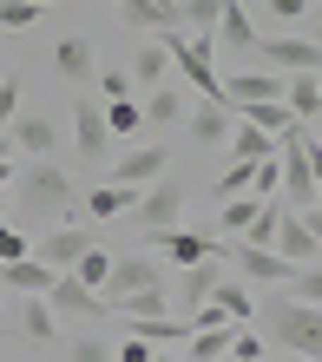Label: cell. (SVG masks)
Segmentation results:
<instances>
[{
    "label": "cell",
    "mask_w": 322,
    "mask_h": 362,
    "mask_svg": "<svg viewBox=\"0 0 322 362\" xmlns=\"http://www.w3.org/2000/svg\"><path fill=\"white\" fill-rule=\"evenodd\" d=\"M316 86H322V73H296L290 86H283V105H290V119H296V125H309V119H316ZM309 132H316V125H309Z\"/></svg>",
    "instance_id": "484cf974"
},
{
    "label": "cell",
    "mask_w": 322,
    "mask_h": 362,
    "mask_svg": "<svg viewBox=\"0 0 322 362\" xmlns=\"http://www.w3.org/2000/svg\"><path fill=\"white\" fill-rule=\"evenodd\" d=\"M296 362H303V356H296Z\"/></svg>",
    "instance_id": "11a10c76"
},
{
    "label": "cell",
    "mask_w": 322,
    "mask_h": 362,
    "mask_svg": "<svg viewBox=\"0 0 322 362\" xmlns=\"http://www.w3.org/2000/svg\"><path fill=\"white\" fill-rule=\"evenodd\" d=\"M230 343H237V329H230V323L198 329V336L184 343V362H224V356H230Z\"/></svg>",
    "instance_id": "d4e9b609"
},
{
    "label": "cell",
    "mask_w": 322,
    "mask_h": 362,
    "mask_svg": "<svg viewBox=\"0 0 322 362\" xmlns=\"http://www.w3.org/2000/svg\"><path fill=\"white\" fill-rule=\"evenodd\" d=\"M105 99H132V73H105Z\"/></svg>",
    "instance_id": "bcb514c9"
},
{
    "label": "cell",
    "mask_w": 322,
    "mask_h": 362,
    "mask_svg": "<svg viewBox=\"0 0 322 362\" xmlns=\"http://www.w3.org/2000/svg\"><path fill=\"white\" fill-rule=\"evenodd\" d=\"M165 284V264L158 257H112V276H105V303H119V296H138V290H158Z\"/></svg>",
    "instance_id": "ba28073f"
},
{
    "label": "cell",
    "mask_w": 322,
    "mask_h": 362,
    "mask_svg": "<svg viewBox=\"0 0 322 362\" xmlns=\"http://www.w3.org/2000/svg\"><path fill=\"white\" fill-rule=\"evenodd\" d=\"M316 47H322V13H316Z\"/></svg>",
    "instance_id": "681fc988"
},
{
    "label": "cell",
    "mask_w": 322,
    "mask_h": 362,
    "mask_svg": "<svg viewBox=\"0 0 322 362\" xmlns=\"http://www.w3.org/2000/svg\"><path fill=\"white\" fill-rule=\"evenodd\" d=\"M59 356H66V362H112V349H105V343H93V336H79V343H66Z\"/></svg>",
    "instance_id": "7bdbcfd3"
},
{
    "label": "cell",
    "mask_w": 322,
    "mask_h": 362,
    "mask_svg": "<svg viewBox=\"0 0 322 362\" xmlns=\"http://www.w3.org/2000/svg\"><path fill=\"white\" fill-rule=\"evenodd\" d=\"M217 284H224V276H217V257H210V264H191L184 270V284H178V316H191V310H204L210 303V296H217Z\"/></svg>",
    "instance_id": "ffe728a7"
},
{
    "label": "cell",
    "mask_w": 322,
    "mask_h": 362,
    "mask_svg": "<svg viewBox=\"0 0 322 362\" xmlns=\"http://www.w3.org/2000/svg\"><path fill=\"white\" fill-rule=\"evenodd\" d=\"M224 152L237 158V165H263V158H276V139H270V132H256V125H230Z\"/></svg>",
    "instance_id": "7402d4cb"
},
{
    "label": "cell",
    "mask_w": 322,
    "mask_h": 362,
    "mask_svg": "<svg viewBox=\"0 0 322 362\" xmlns=\"http://www.w3.org/2000/svg\"><path fill=\"white\" fill-rule=\"evenodd\" d=\"M184 125H191V139H198V145L224 152V139H230V105H224V99H191Z\"/></svg>",
    "instance_id": "30bf717a"
},
{
    "label": "cell",
    "mask_w": 322,
    "mask_h": 362,
    "mask_svg": "<svg viewBox=\"0 0 322 362\" xmlns=\"http://www.w3.org/2000/svg\"><path fill=\"white\" fill-rule=\"evenodd\" d=\"M13 119H20V79L7 73L0 79V132H13Z\"/></svg>",
    "instance_id": "ab89813d"
},
{
    "label": "cell",
    "mask_w": 322,
    "mask_h": 362,
    "mask_svg": "<svg viewBox=\"0 0 322 362\" xmlns=\"http://www.w3.org/2000/svg\"><path fill=\"white\" fill-rule=\"evenodd\" d=\"M20 329H27L33 336V343H53V303H47V296H20Z\"/></svg>",
    "instance_id": "f546056e"
},
{
    "label": "cell",
    "mask_w": 322,
    "mask_h": 362,
    "mask_svg": "<svg viewBox=\"0 0 322 362\" xmlns=\"http://www.w3.org/2000/svg\"><path fill=\"white\" fill-rule=\"evenodd\" d=\"M33 7H53V0H33Z\"/></svg>",
    "instance_id": "816d5d0a"
},
{
    "label": "cell",
    "mask_w": 322,
    "mask_h": 362,
    "mask_svg": "<svg viewBox=\"0 0 322 362\" xmlns=\"http://www.w3.org/2000/svg\"><path fill=\"white\" fill-rule=\"evenodd\" d=\"M276 224H283V204H270V198H263V211H256V224L244 230V244H250V250H270V244H276Z\"/></svg>",
    "instance_id": "d6a6232c"
},
{
    "label": "cell",
    "mask_w": 322,
    "mask_h": 362,
    "mask_svg": "<svg viewBox=\"0 0 322 362\" xmlns=\"http://www.w3.org/2000/svg\"><path fill=\"white\" fill-rule=\"evenodd\" d=\"M7 139H13V152H27V158H47L53 145H59V125H53L47 112H20Z\"/></svg>",
    "instance_id": "2e32d148"
},
{
    "label": "cell",
    "mask_w": 322,
    "mask_h": 362,
    "mask_svg": "<svg viewBox=\"0 0 322 362\" xmlns=\"http://www.w3.org/2000/svg\"><path fill=\"white\" fill-rule=\"evenodd\" d=\"M256 323H263V336L276 349L303 356V362H322V310L316 303H296V296H270L263 310H256Z\"/></svg>",
    "instance_id": "7a4b0ae2"
},
{
    "label": "cell",
    "mask_w": 322,
    "mask_h": 362,
    "mask_svg": "<svg viewBox=\"0 0 322 362\" xmlns=\"http://www.w3.org/2000/svg\"><path fill=\"white\" fill-rule=\"evenodd\" d=\"M112 310H125L132 323H145V316H165V284H158V290H138V296H119Z\"/></svg>",
    "instance_id": "836d02e7"
},
{
    "label": "cell",
    "mask_w": 322,
    "mask_h": 362,
    "mask_svg": "<svg viewBox=\"0 0 322 362\" xmlns=\"http://www.w3.org/2000/svg\"><path fill=\"white\" fill-rule=\"evenodd\" d=\"M244 125H256V132H270V139H283L296 119H290L283 99H256V105H244Z\"/></svg>",
    "instance_id": "f1b7e54d"
},
{
    "label": "cell",
    "mask_w": 322,
    "mask_h": 362,
    "mask_svg": "<svg viewBox=\"0 0 322 362\" xmlns=\"http://www.w3.org/2000/svg\"><path fill=\"white\" fill-rule=\"evenodd\" d=\"M73 152L85 165H105V152H119V139L105 132V105L99 99H79L73 105Z\"/></svg>",
    "instance_id": "5b68a950"
},
{
    "label": "cell",
    "mask_w": 322,
    "mask_h": 362,
    "mask_svg": "<svg viewBox=\"0 0 322 362\" xmlns=\"http://www.w3.org/2000/svg\"><path fill=\"white\" fill-rule=\"evenodd\" d=\"M210 310H224V323H237V329H250V323H256V303H250V290H244V284H217Z\"/></svg>",
    "instance_id": "83f0119b"
},
{
    "label": "cell",
    "mask_w": 322,
    "mask_h": 362,
    "mask_svg": "<svg viewBox=\"0 0 322 362\" xmlns=\"http://www.w3.org/2000/svg\"><path fill=\"white\" fill-rule=\"evenodd\" d=\"M33 20H40L33 0H0V33H27Z\"/></svg>",
    "instance_id": "d590c367"
},
{
    "label": "cell",
    "mask_w": 322,
    "mask_h": 362,
    "mask_svg": "<svg viewBox=\"0 0 322 362\" xmlns=\"http://www.w3.org/2000/svg\"><path fill=\"white\" fill-rule=\"evenodd\" d=\"M270 250H276L283 264H296V270H309V264L322 257V244L309 238V224L296 218V211H283V224H276V244H270Z\"/></svg>",
    "instance_id": "8fae6325"
},
{
    "label": "cell",
    "mask_w": 322,
    "mask_h": 362,
    "mask_svg": "<svg viewBox=\"0 0 322 362\" xmlns=\"http://www.w3.org/2000/svg\"><path fill=\"white\" fill-rule=\"evenodd\" d=\"M20 257H33V244H27V230H13V224H0V264H20Z\"/></svg>",
    "instance_id": "f35d334b"
},
{
    "label": "cell",
    "mask_w": 322,
    "mask_h": 362,
    "mask_svg": "<svg viewBox=\"0 0 322 362\" xmlns=\"http://www.w3.org/2000/svg\"><path fill=\"white\" fill-rule=\"evenodd\" d=\"M178 7H191V0H178Z\"/></svg>",
    "instance_id": "f5cc1de1"
},
{
    "label": "cell",
    "mask_w": 322,
    "mask_h": 362,
    "mask_svg": "<svg viewBox=\"0 0 322 362\" xmlns=\"http://www.w3.org/2000/svg\"><path fill=\"white\" fill-rule=\"evenodd\" d=\"M158 244V257L165 264H178V270H191V264H210V257H224L210 238H198V230H165V238H152Z\"/></svg>",
    "instance_id": "7c38bea8"
},
{
    "label": "cell",
    "mask_w": 322,
    "mask_h": 362,
    "mask_svg": "<svg viewBox=\"0 0 322 362\" xmlns=\"http://www.w3.org/2000/svg\"><path fill=\"white\" fill-rule=\"evenodd\" d=\"M316 139H322V125H316Z\"/></svg>",
    "instance_id": "db71d44e"
},
{
    "label": "cell",
    "mask_w": 322,
    "mask_h": 362,
    "mask_svg": "<svg viewBox=\"0 0 322 362\" xmlns=\"http://www.w3.org/2000/svg\"><path fill=\"white\" fill-rule=\"evenodd\" d=\"M85 250H99V230L93 224H53V230H40V244H33V257L47 264V270H59L66 276Z\"/></svg>",
    "instance_id": "277c9868"
},
{
    "label": "cell",
    "mask_w": 322,
    "mask_h": 362,
    "mask_svg": "<svg viewBox=\"0 0 322 362\" xmlns=\"http://www.w3.org/2000/svg\"><path fill=\"white\" fill-rule=\"evenodd\" d=\"M105 132H112L119 145L138 139V132H145V105H138V99H105Z\"/></svg>",
    "instance_id": "4316f807"
},
{
    "label": "cell",
    "mask_w": 322,
    "mask_h": 362,
    "mask_svg": "<svg viewBox=\"0 0 322 362\" xmlns=\"http://www.w3.org/2000/svg\"><path fill=\"white\" fill-rule=\"evenodd\" d=\"M263 7H270L276 20H303V13H309V0H263Z\"/></svg>",
    "instance_id": "f6af8a7d"
},
{
    "label": "cell",
    "mask_w": 322,
    "mask_h": 362,
    "mask_svg": "<svg viewBox=\"0 0 322 362\" xmlns=\"http://www.w3.org/2000/svg\"><path fill=\"white\" fill-rule=\"evenodd\" d=\"M224 362H263V336H256V329H237V343H230Z\"/></svg>",
    "instance_id": "b9f144b4"
},
{
    "label": "cell",
    "mask_w": 322,
    "mask_h": 362,
    "mask_svg": "<svg viewBox=\"0 0 322 362\" xmlns=\"http://www.w3.org/2000/svg\"><path fill=\"white\" fill-rule=\"evenodd\" d=\"M250 172H256V165H237V158H230L224 172H217V198H244V191H250Z\"/></svg>",
    "instance_id": "74e56055"
},
{
    "label": "cell",
    "mask_w": 322,
    "mask_h": 362,
    "mask_svg": "<svg viewBox=\"0 0 322 362\" xmlns=\"http://www.w3.org/2000/svg\"><path fill=\"white\" fill-rule=\"evenodd\" d=\"M296 218H303V224H309V238H316V244H322V198H316V204H309V211H296Z\"/></svg>",
    "instance_id": "7dc6e473"
},
{
    "label": "cell",
    "mask_w": 322,
    "mask_h": 362,
    "mask_svg": "<svg viewBox=\"0 0 322 362\" xmlns=\"http://www.w3.org/2000/svg\"><path fill=\"white\" fill-rule=\"evenodd\" d=\"M256 99H283V79H276L270 66L263 73H224V105H256Z\"/></svg>",
    "instance_id": "5bb4252c"
},
{
    "label": "cell",
    "mask_w": 322,
    "mask_h": 362,
    "mask_svg": "<svg viewBox=\"0 0 322 362\" xmlns=\"http://www.w3.org/2000/svg\"><path fill=\"white\" fill-rule=\"evenodd\" d=\"M53 276H59V270H47L40 257H20V264H0V290H13V296H47Z\"/></svg>",
    "instance_id": "ac0fdd59"
},
{
    "label": "cell",
    "mask_w": 322,
    "mask_h": 362,
    "mask_svg": "<svg viewBox=\"0 0 322 362\" xmlns=\"http://www.w3.org/2000/svg\"><path fill=\"white\" fill-rule=\"evenodd\" d=\"M158 362H184V356H158Z\"/></svg>",
    "instance_id": "f907efd6"
},
{
    "label": "cell",
    "mask_w": 322,
    "mask_h": 362,
    "mask_svg": "<svg viewBox=\"0 0 322 362\" xmlns=\"http://www.w3.org/2000/svg\"><path fill=\"white\" fill-rule=\"evenodd\" d=\"M0 79H7V73H0Z\"/></svg>",
    "instance_id": "9f6ffc18"
},
{
    "label": "cell",
    "mask_w": 322,
    "mask_h": 362,
    "mask_svg": "<svg viewBox=\"0 0 322 362\" xmlns=\"http://www.w3.org/2000/svg\"><path fill=\"white\" fill-rule=\"evenodd\" d=\"M66 276H79L85 290H105V276H112V250H105V244H99V250H85V257H79Z\"/></svg>",
    "instance_id": "1f68e13d"
},
{
    "label": "cell",
    "mask_w": 322,
    "mask_h": 362,
    "mask_svg": "<svg viewBox=\"0 0 322 362\" xmlns=\"http://www.w3.org/2000/svg\"><path fill=\"white\" fill-rule=\"evenodd\" d=\"M13 178H20V172H13V152H0V191H7Z\"/></svg>",
    "instance_id": "c3c4849f"
},
{
    "label": "cell",
    "mask_w": 322,
    "mask_h": 362,
    "mask_svg": "<svg viewBox=\"0 0 322 362\" xmlns=\"http://www.w3.org/2000/svg\"><path fill=\"white\" fill-rule=\"evenodd\" d=\"M13 198H20V224H33V230L73 224V211H79V191H73V178L59 172V165H47V158H33L27 172L13 178Z\"/></svg>",
    "instance_id": "6da1fadb"
},
{
    "label": "cell",
    "mask_w": 322,
    "mask_h": 362,
    "mask_svg": "<svg viewBox=\"0 0 322 362\" xmlns=\"http://www.w3.org/2000/svg\"><path fill=\"white\" fill-rule=\"evenodd\" d=\"M256 211H263V198H256V191H244V198H224V211H217V224L230 230V238H244V230L256 224Z\"/></svg>",
    "instance_id": "4dcf8cb0"
},
{
    "label": "cell",
    "mask_w": 322,
    "mask_h": 362,
    "mask_svg": "<svg viewBox=\"0 0 322 362\" xmlns=\"http://www.w3.org/2000/svg\"><path fill=\"white\" fill-rule=\"evenodd\" d=\"M165 73H171V47H165V33H152L132 59V86H165Z\"/></svg>",
    "instance_id": "603a6c76"
},
{
    "label": "cell",
    "mask_w": 322,
    "mask_h": 362,
    "mask_svg": "<svg viewBox=\"0 0 322 362\" xmlns=\"http://www.w3.org/2000/svg\"><path fill=\"white\" fill-rule=\"evenodd\" d=\"M217 13H224V0H191V7H184V27L191 33H217Z\"/></svg>",
    "instance_id": "8d00e7d4"
},
{
    "label": "cell",
    "mask_w": 322,
    "mask_h": 362,
    "mask_svg": "<svg viewBox=\"0 0 322 362\" xmlns=\"http://www.w3.org/2000/svg\"><path fill=\"white\" fill-rule=\"evenodd\" d=\"M165 145H125V152L112 158V178L105 185H125V191H145V185H158L165 178Z\"/></svg>",
    "instance_id": "8992f818"
},
{
    "label": "cell",
    "mask_w": 322,
    "mask_h": 362,
    "mask_svg": "<svg viewBox=\"0 0 322 362\" xmlns=\"http://www.w3.org/2000/svg\"><path fill=\"white\" fill-rule=\"evenodd\" d=\"M256 53H263V66L270 73H322V47L316 40H296V33H283V40H256Z\"/></svg>",
    "instance_id": "52a82bcc"
},
{
    "label": "cell",
    "mask_w": 322,
    "mask_h": 362,
    "mask_svg": "<svg viewBox=\"0 0 322 362\" xmlns=\"http://www.w3.org/2000/svg\"><path fill=\"white\" fill-rule=\"evenodd\" d=\"M119 20L138 33H184V7L171 0H119Z\"/></svg>",
    "instance_id": "9c48e42d"
},
{
    "label": "cell",
    "mask_w": 322,
    "mask_h": 362,
    "mask_svg": "<svg viewBox=\"0 0 322 362\" xmlns=\"http://www.w3.org/2000/svg\"><path fill=\"white\" fill-rule=\"evenodd\" d=\"M210 47H224V53H256V27H250L244 0H224V13H217V33H210Z\"/></svg>",
    "instance_id": "e0dca14e"
},
{
    "label": "cell",
    "mask_w": 322,
    "mask_h": 362,
    "mask_svg": "<svg viewBox=\"0 0 322 362\" xmlns=\"http://www.w3.org/2000/svg\"><path fill=\"white\" fill-rule=\"evenodd\" d=\"M132 204H138V191H125V185H99V191H85V198H79V211H85L93 224H112V218H125Z\"/></svg>",
    "instance_id": "d6986e66"
},
{
    "label": "cell",
    "mask_w": 322,
    "mask_h": 362,
    "mask_svg": "<svg viewBox=\"0 0 322 362\" xmlns=\"http://www.w3.org/2000/svg\"><path fill=\"white\" fill-rule=\"evenodd\" d=\"M178 211H184V191L171 185V178H158V185L138 191V204L125 211V218H132L145 238H165V230H178Z\"/></svg>",
    "instance_id": "3957f363"
},
{
    "label": "cell",
    "mask_w": 322,
    "mask_h": 362,
    "mask_svg": "<svg viewBox=\"0 0 322 362\" xmlns=\"http://www.w3.org/2000/svg\"><path fill=\"white\" fill-rule=\"evenodd\" d=\"M165 349H152V343H138V336H125V343L112 349V362H158Z\"/></svg>",
    "instance_id": "ee69618b"
},
{
    "label": "cell",
    "mask_w": 322,
    "mask_h": 362,
    "mask_svg": "<svg viewBox=\"0 0 322 362\" xmlns=\"http://www.w3.org/2000/svg\"><path fill=\"white\" fill-rule=\"evenodd\" d=\"M230 257H237V270H244V284H263V290H283L290 276H296V264H283L276 257V250H230Z\"/></svg>",
    "instance_id": "4fadbf2b"
},
{
    "label": "cell",
    "mask_w": 322,
    "mask_h": 362,
    "mask_svg": "<svg viewBox=\"0 0 322 362\" xmlns=\"http://www.w3.org/2000/svg\"><path fill=\"white\" fill-rule=\"evenodd\" d=\"M283 290L296 296V303H316V310H322V264H309V270H296V276H290Z\"/></svg>",
    "instance_id": "e575fe53"
},
{
    "label": "cell",
    "mask_w": 322,
    "mask_h": 362,
    "mask_svg": "<svg viewBox=\"0 0 322 362\" xmlns=\"http://www.w3.org/2000/svg\"><path fill=\"white\" fill-rule=\"evenodd\" d=\"M93 66H99V59H93V40H85V33H66V40L53 47V73L66 79V86H85Z\"/></svg>",
    "instance_id": "9a60e30c"
},
{
    "label": "cell",
    "mask_w": 322,
    "mask_h": 362,
    "mask_svg": "<svg viewBox=\"0 0 322 362\" xmlns=\"http://www.w3.org/2000/svg\"><path fill=\"white\" fill-rule=\"evenodd\" d=\"M47 303H53V310H73V316H99V310H105V296H99V290H85L79 276H53Z\"/></svg>",
    "instance_id": "44dd1931"
},
{
    "label": "cell",
    "mask_w": 322,
    "mask_h": 362,
    "mask_svg": "<svg viewBox=\"0 0 322 362\" xmlns=\"http://www.w3.org/2000/svg\"><path fill=\"white\" fill-rule=\"evenodd\" d=\"M93 7H99V0H93Z\"/></svg>",
    "instance_id": "6f0895ef"
},
{
    "label": "cell",
    "mask_w": 322,
    "mask_h": 362,
    "mask_svg": "<svg viewBox=\"0 0 322 362\" xmlns=\"http://www.w3.org/2000/svg\"><path fill=\"white\" fill-rule=\"evenodd\" d=\"M250 191H256V198H270V191H283V165H276V158H263V165L250 172Z\"/></svg>",
    "instance_id": "60d3db41"
},
{
    "label": "cell",
    "mask_w": 322,
    "mask_h": 362,
    "mask_svg": "<svg viewBox=\"0 0 322 362\" xmlns=\"http://www.w3.org/2000/svg\"><path fill=\"white\" fill-rule=\"evenodd\" d=\"M138 105H145V125H152V132H158V125H178L191 112V99L178 86H152V99H138Z\"/></svg>",
    "instance_id": "cb8c5ba5"
}]
</instances>
